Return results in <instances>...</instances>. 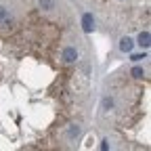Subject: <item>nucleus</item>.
I'll use <instances>...</instances> for the list:
<instances>
[{
    "label": "nucleus",
    "mask_w": 151,
    "mask_h": 151,
    "mask_svg": "<svg viewBox=\"0 0 151 151\" xmlns=\"http://www.w3.org/2000/svg\"><path fill=\"white\" fill-rule=\"evenodd\" d=\"M82 29H84L86 34H90V32L94 29V19H92L90 13H84V15H82Z\"/></svg>",
    "instance_id": "1"
},
{
    "label": "nucleus",
    "mask_w": 151,
    "mask_h": 151,
    "mask_svg": "<svg viewBox=\"0 0 151 151\" xmlns=\"http://www.w3.org/2000/svg\"><path fill=\"white\" fill-rule=\"evenodd\" d=\"M76 59H78V50H76L73 46H67V48L63 50V61H65V63H73Z\"/></svg>",
    "instance_id": "2"
},
{
    "label": "nucleus",
    "mask_w": 151,
    "mask_h": 151,
    "mask_svg": "<svg viewBox=\"0 0 151 151\" xmlns=\"http://www.w3.org/2000/svg\"><path fill=\"white\" fill-rule=\"evenodd\" d=\"M149 40H151L149 32H141V34H139V42H137V44H139V46H143V48H147V46L151 44Z\"/></svg>",
    "instance_id": "3"
},
{
    "label": "nucleus",
    "mask_w": 151,
    "mask_h": 151,
    "mask_svg": "<svg viewBox=\"0 0 151 151\" xmlns=\"http://www.w3.org/2000/svg\"><path fill=\"white\" fill-rule=\"evenodd\" d=\"M132 46H134V42H132V40H130L128 36H126V38H122V40H120V48H122L124 52H130V50H132Z\"/></svg>",
    "instance_id": "4"
},
{
    "label": "nucleus",
    "mask_w": 151,
    "mask_h": 151,
    "mask_svg": "<svg viewBox=\"0 0 151 151\" xmlns=\"http://www.w3.org/2000/svg\"><path fill=\"white\" fill-rule=\"evenodd\" d=\"M38 4H40V9H44V11H52L55 9V0H38Z\"/></svg>",
    "instance_id": "5"
},
{
    "label": "nucleus",
    "mask_w": 151,
    "mask_h": 151,
    "mask_svg": "<svg viewBox=\"0 0 151 151\" xmlns=\"http://www.w3.org/2000/svg\"><path fill=\"white\" fill-rule=\"evenodd\" d=\"M0 21H2V23H9L11 21V17H9V13H6L4 6H0Z\"/></svg>",
    "instance_id": "6"
},
{
    "label": "nucleus",
    "mask_w": 151,
    "mask_h": 151,
    "mask_svg": "<svg viewBox=\"0 0 151 151\" xmlns=\"http://www.w3.org/2000/svg\"><path fill=\"white\" fill-rule=\"evenodd\" d=\"M143 76H145L143 67H132V78H143Z\"/></svg>",
    "instance_id": "7"
},
{
    "label": "nucleus",
    "mask_w": 151,
    "mask_h": 151,
    "mask_svg": "<svg viewBox=\"0 0 151 151\" xmlns=\"http://www.w3.org/2000/svg\"><path fill=\"white\" fill-rule=\"evenodd\" d=\"M78 134H80V128H78V126H71V128H69V132H67V137H69V139L78 137Z\"/></svg>",
    "instance_id": "8"
},
{
    "label": "nucleus",
    "mask_w": 151,
    "mask_h": 151,
    "mask_svg": "<svg viewBox=\"0 0 151 151\" xmlns=\"http://www.w3.org/2000/svg\"><path fill=\"white\" fill-rule=\"evenodd\" d=\"M101 105H103V109H111V107H113V99H109V97H105Z\"/></svg>",
    "instance_id": "9"
},
{
    "label": "nucleus",
    "mask_w": 151,
    "mask_h": 151,
    "mask_svg": "<svg viewBox=\"0 0 151 151\" xmlns=\"http://www.w3.org/2000/svg\"><path fill=\"white\" fill-rule=\"evenodd\" d=\"M141 59H145V55H132V61H141Z\"/></svg>",
    "instance_id": "10"
},
{
    "label": "nucleus",
    "mask_w": 151,
    "mask_h": 151,
    "mask_svg": "<svg viewBox=\"0 0 151 151\" xmlns=\"http://www.w3.org/2000/svg\"><path fill=\"white\" fill-rule=\"evenodd\" d=\"M101 149L107 151V149H109V141H103V143H101Z\"/></svg>",
    "instance_id": "11"
}]
</instances>
